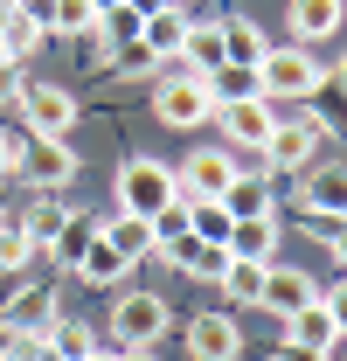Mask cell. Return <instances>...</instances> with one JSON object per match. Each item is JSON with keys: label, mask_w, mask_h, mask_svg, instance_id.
I'll use <instances>...</instances> for the list:
<instances>
[{"label": "cell", "mask_w": 347, "mask_h": 361, "mask_svg": "<svg viewBox=\"0 0 347 361\" xmlns=\"http://www.w3.org/2000/svg\"><path fill=\"white\" fill-rule=\"evenodd\" d=\"M97 236H104V243H111V250H118L126 264H139V257H153V223H146V216H126V209H111Z\"/></svg>", "instance_id": "17"}, {"label": "cell", "mask_w": 347, "mask_h": 361, "mask_svg": "<svg viewBox=\"0 0 347 361\" xmlns=\"http://www.w3.org/2000/svg\"><path fill=\"white\" fill-rule=\"evenodd\" d=\"M188 229L202 243H229V209L222 202H188Z\"/></svg>", "instance_id": "31"}, {"label": "cell", "mask_w": 347, "mask_h": 361, "mask_svg": "<svg viewBox=\"0 0 347 361\" xmlns=\"http://www.w3.org/2000/svg\"><path fill=\"white\" fill-rule=\"evenodd\" d=\"M111 355H118V348H111ZM118 361H160V355H153V348H132V355H118Z\"/></svg>", "instance_id": "41"}, {"label": "cell", "mask_w": 347, "mask_h": 361, "mask_svg": "<svg viewBox=\"0 0 347 361\" xmlns=\"http://www.w3.org/2000/svg\"><path fill=\"white\" fill-rule=\"evenodd\" d=\"M319 306H327V313H334V326L347 334V278H334V285L319 292Z\"/></svg>", "instance_id": "35"}, {"label": "cell", "mask_w": 347, "mask_h": 361, "mask_svg": "<svg viewBox=\"0 0 347 361\" xmlns=\"http://www.w3.org/2000/svg\"><path fill=\"white\" fill-rule=\"evenodd\" d=\"M56 313H63V306H56V285H21V292H14V299L0 306L7 334H42Z\"/></svg>", "instance_id": "13"}, {"label": "cell", "mask_w": 347, "mask_h": 361, "mask_svg": "<svg viewBox=\"0 0 347 361\" xmlns=\"http://www.w3.org/2000/svg\"><path fill=\"white\" fill-rule=\"evenodd\" d=\"M174 326V313H167V299L160 292H118V306H111V348L118 355H132V348H160V334Z\"/></svg>", "instance_id": "4"}, {"label": "cell", "mask_w": 347, "mask_h": 361, "mask_svg": "<svg viewBox=\"0 0 347 361\" xmlns=\"http://www.w3.org/2000/svg\"><path fill=\"white\" fill-rule=\"evenodd\" d=\"M327 84L319 56H305V42H271L257 56V97L264 104H312Z\"/></svg>", "instance_id": "2"}, {"label": "cell", "mask_w": 347, "mask_h": 361, "mask_svg": "<svg viewBox=\"0 0 347 361\" xmlns=\"http://www.w3.org/2000/svg\"><path fill=\"white\" fill-rule=\"evenodd\" d=\"M278 361H334V348H305V341H278Z\"/></svg>", "instance_id": "36"}, {"label": "cell", "mask_w": 347, "mask_h": 361, "mask_svg": "<svg viewBox=\"0 0 347 361\" xmlns=\"http://www.w3.org/2000/svg\"><path fill=\"white\" fill-rule=\"evenodd\" d=\"M42 42H49V28H42V21H28L21 7L0 21V63H28V56H35Z\"/></svg>", "instance_id": "23"}, {"label": "cell", "mask_w": 347, "mask_h": 361, "mask_svg": "<svg viewBox=\"0 0 347 361\" xmlns=\"http://www.w3.org/2000/svg\"><path fill=\"white\" fill-rule=\"evenodd\" d=\"M341 97H347V63H341Z\"/></svg>", "instance_id": "44"}, {"label": "cell", "mask_w": 347, "mask_h": 361, "mask_svg": "<svg viewBox=\"0 0 347 361\" xmlns=\"http://www.w3.org/2000/svg\"><path fill=\"white\" fill-rule=\"evenodd\" d=\"M111 202L126 209V216H160V209H174L181 202V188H174V167L167 160H153V153H132L126 167L111 174Z\"/></svg>", "instance_id": "3"}, {"label": "cell", "mask_w": 347, "mask_h": 361, "mask_svg": "<svg viewBox=\"0 0 347 361\" xmlns=\"http://www.w3.org/2000/svg\"><path fill=\"white\" fill-rule=\"evenodd\" d=\"M216 126H222V146H229L236 160H250L264 139H271L278 118H271V104H264V97H236V104H216Z\"/></svg>", "instance_id": "9"}, {"label": "cell", "mask_w": 347, "mask_h": 361, "mask_svg": "<svg viewBox=\"0 0 347 361\" xmlns=\"http://www.w3.org/2000/svg\"><path fill=\"white\" fill-rule=\"evenodd\" d=\"M312 118H319V133L347 139V97H341V104H334V111H312Z\"/></svg>", "instance_id": "37"}, {"label": "cell", "mask_w": 347, "mask_h": 361, "mask_svg": "<svg viewBox=\"0 0 347 361\" xmlns=\"http://www.w3.org/2000/svg\"><path fill=\"white\" fill-rule=\"evenodd\" d=\"M216 285L236 299V306H257V292H264V264H257V257H229V271H222Z\"/></svg>", "instance_id": "28"}, {"label": "cell", "mask_w": 347, "mask_h": 361, "mask_svg": "<svg viewBox=\"0 0 347 361\" xmlns=\"http://www.w3.org/2000/svg\"><path fill=\"white\" fill-rule=\"evenodd\" d=\"M312 299H319V285H312V278H305L299 264H278V257L264 264V292H257V306H264V313L292 319L299 306H312Z\"/></svg>", "instance_id": "11"}, {"label": "cell", "mask_w": 347, "mask_h": 361, "mask_svg": "<svg viewBox=\"0 0 347 361\" xmlns=\"http://www.w3.org/2000/svg\"><path fill=\"white\" fill-rule=\"evenodd\" d=\"M285 341H305V348H334V341H341V326H334V313L312 299V306H299V313L285 319Z\"/></svg>", "instance_id": "24"}, {"label": "cell", "mask_w": 347, "mask_h": 361, "mask_svg": "<svg viewBox=\"0 0 347 361\" xmlns=\"http://www.w3.org/2000/svg\"><path fill=\"white\" fill-rule=\"evenodd\" d=\"M236 174H243V167H236L229 146H195V153L174 167V188H181V202H222V188Z\"/></svg>", "instance_id": "7"}, {"label": "cell", "mask_w": 347, "mask_h": 361, "mask_svg": "<svg viewBox=\"0 0 347 361\" xmlns=\"http://www.w3.org/2000/svg\"><path fill=\"white\" fill-rule=\"evenodd\" d=\"M299 209L305 216H347V167H312L299 180Z\"/></svg>", "instance_id": "15"}, {"label": "cell", "mask_w": 347, "mask_h": 361, "mask_svg": "<svg viewBox=\"0 0 347 361\" xmlns=\"http://www.w3.org/2000/svg\"><path fill=\"white\" fill-rule=\"evenodd\" d=\"M118 70H126V77H153V70H160V56H153L146 42H126V49H118Z\"/></svg>", "instance_id": "33"}, {"label": "cell", "mask_w": 347, "mask_h": 361, "mask_svg": "<svg viewBox=\"0 0 347 361\" xmlns=\"http://www.w3.org/2000/svg\"><path fill=\"white\" fill-rule=\"evenodd\" d=\"M97 229H104V216H90V209H70V216H63V229L49 236V257H56L63 271H77V257L97 243Z\"/></svg>", "instance_id": "16"}, {"label": "cell", "mask_w": 347, "mask_h": 361, "mask_svg": "<svg viewBox=\"0 0 347 361\" xmlns=\"http://www.w3.org/2000/svg\"><path fill=\"white\" fill-rule=\"evenodd\" d=\"M21 97V63H0V104H14Z\"/></svg>", "instance_id": "38"}, {"label": "cell", "mask_w": 347, "mask_h": 361, "mask_svg": "<svg viewBox=\"0 0 347 361\" xmlns=\"http://www.w3.org/2000/svg\"><path fill=\"white\" fill-rule=\"evenodd\" d=\"M0 180H7V153H0Z\"/></svg>", "instance_id": "45"}, {"label": "cell", "mask_w": 347, "mask_h": 361, "mask_svg": "<svg viewBox=\"0 0 347 361\" xmlns=\"http://www.w3.org/2000/svg\"><path fill=\"white\" fill-rule=\"evenodd\" d=\"M90 28H97L90 0H49V35H90Z\"/></svg>", "instance_id": "29"}, {"label": "cell", "mask_w": 347, "mask_h": 361, "mask_svg": "<svg viewBox=\"0 0 347 361\" xmlns=\"http://www.w3.org/2000/svg\"><path fill=\"white\" fill-rule=\"evenodd\" d=\"M327 250H334V264H341V271H347V223H341V229H334V236H327Z\"/></svg>", "instance_id": "40"}, {"label": "cell", "mask_w": 347, "mask_h": 361, "mask_svg": "<svg viewBox=\"0 0 347 361\" xmlns=\"http://www.w3.org/2000/svg\"><path fill=\"white\" fill-rule=\"evenodd\" d=\"M14 111H21L28 133H42V139H70L77 133V97H70L63 84H21Z\"/></svg>", "instance_id": "8"}, {"label": "cell", "mask_w": 347, "mask_h": 361, "mask_svg": "<svg viewBox=\"0 0 347 361\" xmlns=\"http://www.w3.org/2000/svg\"><path fill=\"white\" fill-rule=\"evenodd\" d=\"M42 341H49V361H90L97 355V326H84V319H70V313L49 319Z\"/></svg>", "instance_id": "18"}, {"label": "cell", "mask_w": 347, "mask_h": 361, "mask_svg": "<svg viewBox=\"0 0 347 361\" xmlns=\"http://www.w3.org/2000/svg\"><path fill=\"white\" fill-rule=\"evenodd\" d=\"M264 49H271V35H264L250 14H222V63H243V70H257Z\"/></svg>", "instance_id": "19"}, {"label": "cell", "mask_w": 347, "mask_h": 361, "mask_svg": "<svg viewBox=\"0 0 347 361\" xmlns=\"http://www.w3.org/2000/svg\"><path fill=\"white\" fill-rule=\"evenodd\" d=\"M174 7H188V0H174Z\"/></svg>", "instance_id": "46"}, {"label": "cell", "mask_w": 347, "mask_h": 361, "mask_svg": "<svg viewBox=\"0 0 347 361\" xmlns=\"http://www.w3.org/2000/svg\"><path fill=\"white\" fill-rule=\"evenodd\" d=\"M0 153H7V174H21L35 195H63L77 180L70 139H42V133H28V126H0Z\"/></svg>", "instance_id": "1"}, {"label": "cell", "mask_w": 347, "mask_h": 361, "mask_svg": "<svg viewBox=\"0 0 347 361\" xmlns=\"http://www.w3.org/2000/svg\"><path fill=\"white\" fill-rule=\"evenodd\" d=\"M188 361H243V326L229 313H195L188 319Z\"/></svg>", "instance_id": "10"}, {"label": "cell", "mask_w": 347, "mask_h": 361, "mask_svg": "<svg viewBox=\"0 0 347 361\" xmlns=\"http://www.w3.org/2000/svg\"><path fill=\"white\" fill-rule=\"evenodd\" d=\"M181 236H195V229H188V202H174V209L153 216V250H167V243H181Z\"/></svg>", "instance_id": "32"}, {"label": "cell", "mask_w": 347, "mask_h": 361, "mask_svg": "<svg viewBox=\"0 0 347 361\" xmlns=\"http://www.w3.org/2000/svg\"><path fill=\"white\" fill-rule=\"evenodd\" d=\"M0 361H49V341H42V334H14Z\"/></svg>", "instance_id": "34"}, {"label": "cell", "mask_w": 347, "mask_h": 361, "mask_svg": "<svg viewBox=\"0 0 347 361\" xmlns=\"http://www.w3.org/2000/svg\"><path fill=\"white\" fill-rule=\"evenodd\" d=\"M126 271H132V264L118 257V250H111V243H104V236H97L84 257H77V278H84V285H97V292H111V285H118Z\"/></svg>", "instance_id": "25"}, {"label": "cell", "mask_w": 347, "mask_h": 361, "mask_svg": "<svg viewBox=\"0 0 347 361\" xmlns=\"http://www.w3.org/2000/svg\"><path fill=\"white\" fill-rule=\"evenodd\" d=\"M14 216H21V229L35 236V250H49V236L63 229V216H70V202H63V195H35V202H28V209H14Z\"/></svg>", "instance_id": "26"}, {"label": "cell", "mask_w": 347, "mask_h": 361, "mask_svg": "<svg viewBox=\"0 0 347 361\" xmlns=\"http://www.w3.org/2000/svg\"><path fill=\"white\" fill-rule=\"evenodd\" d=\"M28 257H35V236L21 229V216H14V209H7V216H0V271H21Z\"/></svg>", "instance_id": "30"}, {"label": "cell", "mask_w": 347, "mask_h": 361, "mask_svg": "<svg viewBox=\"0 0 347 361\" xmlns=\"http://www.w3.org/2000/svg\"><path fill=\"white\" fill-rule=\"evenodd\" d=\"M341 223H347V216H305L299 229H305V236H319V243H327V236H334V229H341Z\"/></svg>", "instance_id": "39"}, {"label": "cell", "mask_w": 347, "mask_h": 361, "mask_svg": "<svg viewBox=\"0 0 347 361\" xmlns=\"http://www.w3.org/2000/svg\"><path fill=\"white\" fill-rule=\"evenodd\" d=\"M7 341H14V334H7V319H0V355H7Z\"/></svg>", "instance_id": "43"}, {"label": "cell", "mask_w": 347, "mask_h": 361, "mask_svg": "<svg viewBox=\"0 0 347 361\" xmlns=\"http://www.w3.org/2000/svg\"><path fill=\"white\" fill-rule=\"evenodd\" d=\"M319 118H312V104H299L292 118H278L271 126V139L257 146V160H264V174H299V167H312V153H319Z\"/></svg>", "instance_id": "5"}, {"label": "cell", "mask_w": 347, "mask_h": 361, "mask_svg": "<svg viewBox=\"0 0 347 361\" xmlns=\"http://www.w3.org/2000/svg\"><path fill=\"white\" fill-rule=\"evenodd\" d=\"M181 70H195V77H209L222 63V21H188V35H181V56H174Z\"/></svg>", "instance_id": "20"}, {"label": "cell", "mask_w": 347, "mask_h": 361, "mask_svg": "<svg viewBox=\"0 0 347 361\" xmlns=\"http://www.w3.org/2000/svg\"><path fill=\"white\" fill-rule=\"evenodd\" d=\"M347 21V0H292L285 7V28H292V42H327V35H341Z\"/></svg>", "instance_id": "12"}, {"label": "cell", "mask_w": 347, "mask_h": 361, "mask_svg": "<svg viewBox=\"0 0 347 361\" xmlns=\"http://www.w3.org/2000/svg\"><path fill=\"white\" fill-rule=\"evenodd\" d=\"M181 35H188V7H153V14H146V21H139V42L153 49V56H160V63H167V56H181Z\"/></svg>", "instance_id": "21"}, {"label": "cell", "mask_w": 347, "mask_h": 361, "mask_svg": "<svg viewBox=\"0 0 347 361\" xmlns=\"http://www.w3.org/2000/svg\"><path fill=\"white\" fill-rule=\"evenodd\" d=\"M222 209H229V223L278 216V188H271V174H236L229 188H222Z\"/></svg>", "instance_id": "14"}, {"label": "cell", "mask_w": 347, "mask_h": 361, "mask_svg": "<svg viewBox=\"0 0 347 361\" xmlns=\"http://www.w3.org/2000/svg\"><path fill=\"white\" fill-rule=\"evenodd\" d=\"M229 257H278V216H250V223H229Z\"/></svg>", "instance_id": "22"}, {"label": "cell", "mask_w": 347, "mask_h": 361, "mask_svg": "<svg viewBox=\"0 0 347 361\" xmlns=\"http://www.w3.org/2000/svg\"><path fill=\"white\" fill-rule=\"evenodd\" d=\"M153 118L174 126V133H195V126L216 118V97H209V84H202L195 70H174V77L153 84Z\"/></svg>", "instance_id": "6"}, {"label": "cell", "mask_w": 347, "mask_h": 361, "mask_svg": "<svg viewBox=\"0 0 347 361\" xmlns=\"http://www.w3.org/2000/svg\"><path fill=\"white\" fill-rule=\"evenodd\" d=\"M90 7H97V14H104V7H126V0H90Z\"/></svg>", "instance_id": "42"}, {"label": "cell", "mask_w": 347, "mask_h": 361, "mask_svg": "<svg viewBox=\"0 0 347 361\" xmlns=\"http://www.w3.org/2000/svg\"><path fill=\"white\" fill-rule=\"evenodd\" d=\"M202 84H209L216 104H236V97H257V70H243V63H216Z\"/></svg>", "instance_id": "27"}]
</instances>
